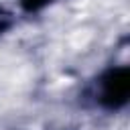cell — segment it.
<instances>
[{
    "label": "cell",
    "instance_id": "obj_1",
    "mask_svg": "<svg viewBox=\"0 0 130 130\" xmlns=\"http://www.w3.org/2000/svg\"><path fill=\"white\" fill-rule=\"evenodd\" d=\"M128 93V75L126 71L114 73L106 83V100L112 104H122Z\"/></svg>",
    "mask_w": 130,
    "mask_h": 130
}]
</instances>
